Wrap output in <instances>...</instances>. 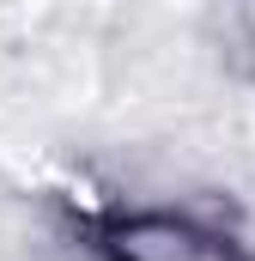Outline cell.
Wrapping results in <instances>:
<instances>
[{"instance_id": "cell-2", "label": "cell", "mask_w": 255, "mask_h": 261, "mask_svg": "<svg viewBox=\"0 0 255 261\" xmlns=\"http://www.w3.org/2000/svg\"><path fill=\"white\" fill-rule=\"evenodd\" d=\"M243 43H249V49H255V0H249V6H243Z\"/></svg>"}, {"instance_id": "cell-1", "label": "cell", "mask_w": 255, "mask_h": 261, "mask_svg": "<svg viewBox=\"0 0 255 261\" xmlns=\"http://www.w3.org/2000/svg\"><path fill=\"white\" fill-rule=\"evenodd\" d=\"M104 255L110 261H237L225 237L200 231L170 213H122L104 225Z\"/></svg>"}]
</instances>
